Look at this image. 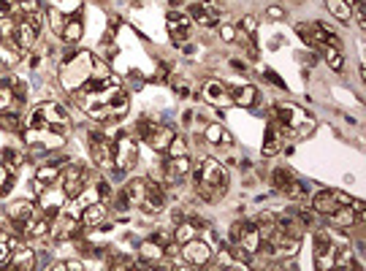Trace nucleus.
<instances>
[{
    "mask_svg": "<svg viewBox=\"0 0 366 271\" xmlns=\"http://www.w3.org/2000/svg\"><path fill=\"white\" fill-rule=\"evenodd\" d=\"M22 104H25V101H19L14 92H11V87L0 84V114H9V111L22 114Z\"/></svg>",
    "mask_w": 366,
    "mask_h": 271,
    "instance_id": "obj_31",
    "label": "nucleus"
},
{
    "mask_svg": "<svg viewBox=\"0 0 366 271\" xmlns=\"http://www.w3.org/2000/svg\"><path fill=\"white\" fill-rule=\"evenodd\" d=\"M0 84H6V87H11V92H14L19 101H25L28 98V82L22 79V76H16L14 71H9V74L0 79Z\"/></svg>",
    "mask_w": 366,
    "mask_h": 271,
    "instance_id": "obj_34",
    "label": "nucleus"
},
{
    "mask_svg": "<svg viewBox=\"0 0 366 271\" xmlns=\"http://www.w3.org/2000/svg\"><path fill=\"white\" fill-rule=\"evenodd\" d=\"M326 9H328V14L339 19L342 25H348L353 16V0H326Z\"/></svg>",
    "mask_w": 366,
    "mask_h": 271,
    "instance_id": "obj_29",
    "label": "nucleus"
},
{
    "mask_svg": "<svg viewBox=\"0 0 366 271\" xmlns=\"http://www.w3.org/2000/svg\"><path fill=\"white\" fill-rule=\"evenodd\" d=\"M38 263H35V253H33L30 247H16L11 258H9V263H6V269L9 271H30L35 269Z\"/></svg>",
    "mask_w": 366,
    "mask_h": 271,
    "instance_id": "obj_24",
    "label": "nucleus"
},
{
    "mask_svg": "<svg viewBox=\"0 0 366 271\" xmlns=\"http://www.w3.org/2000/svg\"><path fill=\"white\" fill-rule=\"evenodd\" d=\"M11 187H14V171L0 160V196H6Z\"/></svg>",
    "mask_w": 366,
    "mask_h": 271,
    "instance_id": "obj_40",
    "label": "nucleus"
},
{
    "mask_svg": "<svg viewBox=\"0 0 366 271\" xmlns=\"http://www.w3.org/2000/svg\"><path fill=\"white\" fill-rule=\"evenodd\" d=\"M3 16H6V11H3V9H0V19H3Z\"/></svg>",
    "mask_w": 366,
    "mask_h": 271,
    "instance_id": "obj_54",
    "label": "nucleus"
},
{
    "mask_svg": "<svg viewBox=\"0 0 366 271\" xmlns=\"http://www.w3.org/2000/svg\"><path fill=\"white\" fill-rule=\"evenodd\" d=\"M84 114L98 122H117L131 111V95L122 82L111 74L104 82H87L79 92H74Z\"/></svg>",
    "mask_w": 366,
    "mask_h": 271,
    "instance_id": "obj_2",
    "label": "nucleus"
},
{
    "mask_svg": "<svg viewBox=\"0 0 366 271\" xmlns=\"http://www.w3.org/2000/svg\"><path fill=\"white\" fill-rule=\"evenodd\" d=\"M35 214H38V204H35V201H28V198H22V201H11V204L6 206V217H9L16 228H22L25 223H30Z\"/></svg>",
    "mask_w": 366,
    "mask_h": 271,
    "instance_id": "obj_19",
    "label": "nucleus"
},
{
    "mask_svg": "<svg viewBox=\"0 0 366 271\" xmlns=\"http://www.w3.org/2000/svg\"><path fill=\"white\" fill-rule=\"evenodd\" d=\"M0 128H6V131H11V133H19V131H22V114H14V111L0 114Z\"/></svg>",
    "mask_w": 366,
    "mask_h": 271,
    "instance_id": "obj_39",
    "label": "nucleus"
},
{
    "mask_svg": "<svg viewBox=\"0 0 366 271\" xmlns=\"http://www.w3.org/2000/svg\"><path fill=\"white\" fill-rule=\"evenodd\" d=\"M231 68H233V71H239V74H242V71H244V62H242V60H231Z\"/></svg>",
    "mask_w": 366,
    "mask_h": 271,
    "instance_id": "obj_52",
    "label": "nucleus"
},
{
    "mask_svg": "<svg viewBox=\"0 0 366 271\" xmlns=\"http://www.w3.org/2000/svg\"><path fill=\"white\" fill-rule=\"evenodd\" d=\"M299 250H301V239H299V236H290V233L279 231V228H277L274 233L263 241V247H260V253H266L269 258H282V260H285V258H293Z\"/></svg>",
    "mask_w": 366,
    "mask_h": 271,
    "instance_id": "obj_9",
    "label": "nucleus"
},
{
    "mask_svg": "<svg viewBox=\"0 0 366 271\" xmlns=\"http://www.w3.org/2000/svg\"><path fill=\"white\" fill-rule=\"evenodd\" d=\"M328 226H334L336 231H350V228L355 226H364V220L355 214V209H353V201L350 204H345V206H339V209H334L328 217Z\"/></svg>",
    "mask_w": 366,
    "mask_h": 271,
    "instance_id": "obj_21",
    "label": "nucleus"
},
{
    "mask_svg": "<svg viewBox=\"0 0 366 271\" xmlns=\"http://www.w3.org/2000/svg\"><path fill=\"white\" fill-rule=\"evenodd\" d=\"M92 57L90 52H84V49H74V52H68L65 55V60L60 62V84L62 90L68 92H79L87 82H90L92 76Z\"/></svg>",
    "mask_w": 366,
    "mask_h": 271,
    "instance_id": "obj_5",
    "label": "nucleus"
},
{
    "mask_svg": "<svg viewBox=\"0 0 366 271\" xmlns=\"http://www.w3.org/2000/svg\"><path fill=\"white\" fill-rule=\"evenodd\" d=\"M25 144L35 155H55L65 147L68 136H71V117L60 104L46 101V104L33 106L25 120Z\"/></svg>",
    "mask_w": 366,
    "mask_h": 271,
    "instance_id": "obj_1",
    "label": "nucleus"
},
{
    "mask_svg": "<svg viewBox=\"0 0 366 271\" xmlns=\"http://www.w3.org/2000/svg\"><path fill=\"white\" fill-rule=\"evenodd\" d=\"M231 104L239 109H253L258 104V87L255 84H242V87H231Z\"/></svg>",
    "mask_w": 366,
    "mask_h": 271,
    "instance_id": "obj_27",
    "label": "nucleus"
},
{
    "mask_svg": "<svg viewBox=\"0 0 366 271\" xmlns=\"http://www.w3.org/2000/svg\"><path fill=\"white\" fill-rule=\"evenodd\" d=\"M353 198L345 196L342 190H318L315 196H312V209L318 211L321 217H328L334 209L339 206H345V204H350Z\"/></svg>",
    "mask_w": 366,
    "mask_h": 271,
    "instance_id": "obj_13",
    "label": "nucleus"
},
{
    "mask_svg": "<svg viewBox=\"0 0 366 271\" xmlns=\"http://www.w3.org/2000/svg\"><path fill=\"white\" fill-rule=\"evenodd\" d=\"M111 76V65L104 60H95L92 62V76H90V82H104V79H109Z\"/></svg>",
    "mask_w": 366,
    "mask_h": 271,
    "instance_id": "obj_42",
    "label": "nucleus"
},
{
    "mask_svg": "<svg viewBox=\"0 0 366 271\" xmlns=\"http://www.w3.org/2000/svg\"><path fill=\"white\" fill-rule=\"evenodd\" d=\"M290 177H293V174H290L288 168H274V171H272V184H274L277 193H279V187H282V184H285Z\"/></svg>",
    "mask_w": 366,
    "mask_h": 271,
    "instance_id": "obj_46",
    "label": "nucleus"
},
{
    "mask_svg": "<svg viewBox=\"0 0 366 271\" xmlns=\"http://www.w3.org/2000/svg\"><path fill=\"white\" fill-rule=\"evenodd\" d=\"M239 31H242L244 35H250V38H253V35L258 33V19H255L253 14H247L242 19V25H239Z\"/></svg>",
    "mask_w": 366,
    "mask_h": 271,
    "instance_id": "obj_45",
    "label": "nucleus"
},
{
    "mask_svg": "<svg viewBox=\"0 0 366 271\" xmlns=\"http://www.w3.org/2000/svg\"><path fill=\"white\" fill-rule=\"evenodd\" d=\"M6 166L11 168V171H16L19 166H25V160H28V155L25 152H19V150H11V147H6L3 150V157H0Z\"/></svg>",
    "mask_w": 366,
    "mask_h": 271,
    "instance_id": "obj_37",
    "label": "nucleus"
},
{
    "mask_svg": "<svg viewBox=\"0 0 366 271\" xmlns=\"http://www.w3.org/2000/svg\"><path fill=\"white\" fill-rule=\"evenodd\" d=\"M109 209L104 201H92V204H84L82 211H79V223H82V231H95V228L106 226Z\"/></svg>",
    "mask_w": 366,
    "mask_h": 271,
    "instance_id": "obj_16",
    "label": "nucleus"
},
{
    "mask_svg": "<svg viewBox=\"0 0 366 271\" xmlns=\"http://www.w3.org/2000/svg\"><path fill=\"white\" fill-rule=\"evenodd\" d=\"M345 239H334L331 233L326 231H318L315 233V269H334V255L336 247L342 244Z\"/></svg>",
    "mask_w": 366,
    "mask_h": 271,
    "instance_id": "obj_10",
    "label": "nucleus"
},
{
    "mask_svg": "<svg viewBox=\"0 0 366 271\" xmlns=\"http://www.w3.org/2000/svg\"><path fill=\"white\" fill-rule=\"evenodd\" d=\"M38 62H41V57H38V55H33V57H30V68H38Z\"/></svg>",
    "mask_w": 366,
    "mask_h": 271,
    "instance_id": "obj_53",
    "label": "nucleus"
},
{
    "mask_svg": "<svg viewBox=\"0 0 366 271\" xmlns=\"http://www.w3.org/2000/svg\"><path fill=\"white\" fill-rule=\"evenodd\" d=\"M90 174H92V171H87V168L82 166V163H77V160H65V166H62V171H60V179H57V184L62 187V193L74 201V198L82 196V190H84V187L92 182Z\"/></svg>",
    "mask_w": 366,
    "mask_h": 271,
    "instance_id": "obj_7",
    "label": "nucleus"
},
{
    "mask_svg": "<svg viewBox=\"0 0 366 271\" xmlns=\"http://www.w3.org/2000/svg\"><path fill=\"white\" fill-rule=\"evenodd\" d=\"M166 209V190L157 184V182H147V190H144V198H141V204H138V211L141 214H160V211Z\"/></svg>",
    "mask_w": 366,
    "mask_h": 271,
    "instance_id": "obj_17",
    "label": "nucleus"
},
{
    "mask_svg": "<svg viewBox=\"0 0 366 271\" xmlns=\"http://www.w3.org/2000/svg\"><path fill=\"white\" fill-rule=\"evenodd\" d=\"M62 166H65V160H62V157L44 160L41 166L35 168V177H33V190H35V193H44V187H55L57 179H60Z\"/></svg>",
    "mask_w": 366,
    "mask_h": 271,
    "instance_id": "obj_11",
    "label": "nucleus"
},
{
    "mask_svg": "<svg viewBox=\"0 0 366 271\" xmlns=\"http://www.w3.org/2000/svg\"><path fill=\"white\" fill-rule=\"evenodd\" d=\"M266 14L272 16V19H282V14H285V11H282L279 6H269V11H266Z\"/></svg>",
    "mask_w": 366,
    "mask_h": 271,
    "instance_id": "obj_50",
    "label": "nucleus"
},
{
    "mask_svg": "<svg viewBox=\"0 0 366 271\" xmlns=\"http://www.w3.org/2000/svg\"><path fill=\"white\" fill-rule=\"evenodd\" d=\"M150 239L157 241L160 247H168V244H174V228H157Z\"/></svg>",
    "mask_w": 366,
    "mask_h": 271,
    "instance_id": "obj_43",
    "label": "nucleus"
},
{
    "mask_svg": "<svg viewBox=\"0 0 366 271\" xmlns=\"http://www.w3.org/2000/svg\"><path fill=\"white\" fill-rule=\"evenodd\" d=\"M355 3H366V0H355Z\"/></svg>",
    "mask_w": 366,
    "mask_h": 271,
    "instance_id": "obj_55",
    "label": "nucleus"
},
{
    "mask_svg": "<svg viewBox=\"0 0 366 271\" xmlns=\"http://www.w3.org/2000/svg\"><path fill=\"white\" fill-rule=\"evenodd\" d=\"M204 98L214 106H228L231 104V87L223 82H206L204 84Z\"/></svg>",
    "mask_w": 366,
    "mask_h": 271,
    "instance_id": "obj_28",
    "label": "nucleus"
},
{
    "mask_svg": "<svg viewBox=\"0 0 366 271\" xmlns=\"http://www.w3.org/2000/svg\"><path fill=\"white\" fill-rule=\"evenodd\" d=\"M46 19H49V28H52V33H55V35H62L68 16L60 14V11H55V9H46Z\"/></svg>",
    "mask_w": 366,
    "mask_h": 271,
    "instance_id": "obj_38",
    "label": "nucleus"
},
{
    "mask_svg": "<svg viewBox=\"0 0 366 271\" xmlns=\"http://www.w3.org/2000/svg\"><path fill=\"white\" fill-rule=\"evenodd\" d=\"M111 150H114V177H128L138 163V138L128 131L117 133V138L111 141Z\"/></svg>",
    "mask_w": 366,
    "mask_h": 271,
    "instance_id": "obj_6",
    "label": "nucleus"
},
{
    "mask_svg": "<svg viewBox=\"0 0 366 271\" xmlns=\"http://www.w3.org/2000/svg\"><path fill=\"white\" fill-rule=\"evenodd\" d=\"M84 266L79 263V260H65V271H82Z\"/></svg>",
    "mask_w": 366,
    "mask_h": 271,
    "instance_id": "obj_51",
    "label": "nucleus"
},
{
    "mask_svg": "<svg viewBox=\"0 0 366 271\" xmlns=\"http://www.w3.org/2000/svg\"><path fill=\"white\" fill-rule=\"evenodd\" d=\"M282 144H285V138L279 133L277 122L272 120L269 122V128H266V136H263V147H260L263 157H274V155H279V152H282Z\"/></svg>",
    "mask_w": 366,
    "mask_h": 271,
    "instance_id": "obj_25",
    "label": "nucleus"
},
{
    "mask_svg": "<svg viewBox=\"0 0 366 271\" xmlns=\"http://www.w3.org/2000/svg\"><path fill=\"white\" fill-rule=\"evenodd\" d=\"M321 52H323V57H326V65H328L331 71H336V74H342V71H345V57H342V49L323 44Z\"/></svg>",
    "mask_w": 366,
    "mask_h": 271,
    "instance_id": "obj_33",
    "label": "nucleus"
},
{
    "mask_svg": "<svg viewBox=\"0 0 366 271\" xmlns=\"http://www.w3.org/2000/svg\"><path fill=\"white\" fill-rule=\"evenodd\" d=\"M49 231H52V217H46V214H35L30 223L19 228V233L25 239H44V236H49Z\"/></svg>",
    "mask_w": 366,
    "mask_h": 271,
    "instance_id": "obj_23",
    "label": "nucleus"
},
{
    "mask_svg": "<svg viewBox=\"0 0 366 271\" xmlns=\"http://www.w3.org/2000/svg\"><path fill=\"white\" fill-rule=\"evenodd\" d=\"M266 79H269L272 84H277V87H282V90H285V82H282V79H279L274 71H266Z\"/></svg>",
    "mask_w": 366,
    "mask_h": 271,
    "instance_id": "obj_49",
    "label": "nucleus"
},
{
    "mask_svg": "<svg viewBox=\"0 0 366 271\" xmlns=\"http://www.w3.org/2000/svg\"><path fill=\"white\" fill-rule=\"evenodd\" d=\"M82 0H49V9H55V11H60L65 16H79L82 14Z\"/></svg>",
    "mask_w": 366,
    "mask_h": 271,
    "instance_id": "obj_36",
    "label": "nucleus"
},
{
    "mask_svg": "<svg viewBox=\"0 0 366 271\" xmlns=\"http://www.w3.org/2000/svg\"><path fill=\"white\" fill-rule=\"evenodd\" d=\"M233 247H236V253H242L244 258H253L260 253V247H263V239H260L258 228L255 223H242V231H239V236L233 241Z\"/></svg>",
    "mask_w": 366,
    "mask_h": 271,
    "instance_id": "obj_12",
    "label": "nucleus"
},
{
    "mask_svg": "<svg viewBox=\"0 0 366 271\" xmlns=\"http://www.w3.org/2000/svg\"><path fill=\"white\" fill-rule=\"evenodd\" d=\"M315 217H318V211H315V209H299V214H296V220H299L304 228L318 226V220H315Z\"/></svg>",
    "mask_w": 366,
    "mask_h": 271,
    "instance_id": "obj_44",
    "label": "nucleus"
},
{
    "mask_svg": "<svg viewBox=\"0 0 366 271\" xmlns=\"http://www.w3.org/2000/svg\"><path fill=\"white\" fill-rule=\"evenodd\" d=\"M217 33H220V38H223L226 44H233V41H236V28L228 25V22H223V25L217 28Z\"/></svg>",
    "mask_w": 366,
    "mask_h": 271,
    "instance_id": "obj_47",
    "label": "nucleus"
},
{
    "mask_svg": "<svg viewBox=\"0 0 366 271\" xmlns=\"http://www.w3.org/2000/svg\"><path fill=\"white\" fill-rule=\"evenodd\" d=\"M182 155H187V141H184L182 136L177 133V136H174V141L168 144L166 157H182Z\"/></svg>",
    "mask_w": 366,
    "mask_h": 271,
    "instance_id": "obj_41",
    "label": "nucleus"
},
{
    "mask_svg": "<svg viewBox=\"0 0 366 271\" xmlns=\"http://www.w3.org/2000/svg\"><path fill=\"white\" fill-rule=\"evenodd\" d=\"M204 138L209 141V144H226V147H231L233 144V136L223 128V125H217V122H212V125H206V131H204Z\"/></svg>",
    "mask_w": 366,
    "mask_h": 271,
    "instance_id": "obj_32",
    "label": "nucleus"
},
{
    "mask_svg": "<svg viewBox=\"0 0 366 271\" xmlns=\"http://www.w3.org/2000/svg\"><path fill=\"white\" fill-rule=\"evenodd\" d=\"M166 28L171 33V38L177 41V44H182L190 38V33H193V19L187 14H179V11H171L166 16Z\"/></svg>",
    "mask_w": 366,
    "mask_h": 271,
    "instance_id": "obj_22",
    "label": "nucleus"
},
{
    "mask_svg": "<svg viewBox=\"0 0 366 271\" xmlns=\"http://www.w3.org/2000/svg\"><path fill=\"white\" fill-rule=\"evenodd\" d=\"M350 19H355V22H358V28H364V25H366L364 3H355V6H353V16H350Z\"/></svg>",
    "mask_w": 366,
    "mask_h": 271,
    "instance_id": "obj_48",
    "label": "nucleus"
},
{
    "mask_svg": "<svg viewBox=\"0 0 366 271\" xmlns=\"http://www.w3.org/2000/svg\"><path fill=\"white\" fill-rule=\"evenodd\" d=\"M0 68H3V65H0Z\"/></svg>",
    "mask_w": 366,
    "mask_h": 271,
    "instance_id": "obj_56",
    "label": "nucleus"
},
{
    "mask_svg": "<svg viewBox=\"0 0 366 271\" xmlns=\"http://www.w3.org/2000/svg\"><path fill=\"white\" fill-rule=\"evenodd\" d=\"M187 16L193 19V25L214 28V25H217V19H220V9H217V3H212V0H196V3L190 6Z\"/></svg>",
    "mask_w": 366,
    "mask_h": 271,
    "instance_id": "obj_18",
    "label": "nucleus"
},
{
    "mask_svg": "<svg viewBox=\"0 0 366 271\" xmlns=\"http://www.w3.org/2000/svg\"><path fill=\"white\" fill-rule=\"evenodd\" d=\"M163 258H166V247H160L157 241L152 239L138 241V260H141L144 266H155V263L163 260Z\"/></svg>",
    "mask_w": 366,
    "mask_h": 271,
    "instance_id": "obj_26",
    "label": "nucleus"
},
{
    "mask_svg": "<svg viewBox=\"0 0 366 271\" xmlns=\"http://www.w3.org/2000/svg\"><path fill=\"white\" fill-rule=\"evenodd\" d=\"M190 174H193V184H196V193H199L201 201L217 204V201L226 198L231 177L223 163H217L214 157H201Z\"/></svg>",
    "mask_w": 366,
    "mask_h": 271,
    "instance_id": "obj_3",
    "label": "nucleus"
},
{
    "mask_svg": "<svg viewBox=\"0 0 366 271\" xmlns=\"http://www.w3.org/2000/svg\"><path fill=\"white\" fill-rule=\"evenodd\" d=\"M82 35H84V22H82V16H68V22H65V31H62V41L65 44H79L82 41Z\"/></svg>",
    "mask_w": 366,
    "mask_h": 271,
    "instance_id": "obj_30",
    "label": "nucleus"
},
{
    "mask_svg": "<svg viewBox=\"0 0 366 271\" xmlns=\"http://www.w3.org/2000/svg\"><path fill=\"white\" fill-rule=\"evenodd\" d=\"M163 179L166 184H179V182L187 179V174L193 171V160H190V155H182V157H166L163 160Z\"/></svg>",
    "mask_w": 366,
    "mask_h": 271,
    "instance_id": "obj_14",
    "label": "nucleus"
},
{
    "mask_svg": "<svg viewBox=\"0 0 366 271\" xmlns=\"http://www.w3.org/2000/svg\"><path fill=\"white\" fill-rule=\"evenodd\" d=\"M179 250H182V258L190 263V266H206V263L212 260V253H214L212 247L201 239V236H196V239L179 244Z\"/></svg>",
    "mask_w": 366,
    "mask_h": 271,
    "instance_id": "obj_15",
    "label": "nucleus"
},
{
    "mask_svg": "<svg viewBox=\"0 0 366 271\" xmlns=\"http://www.w3.org/2000/svg\"><path fill=\"white\" fill-rule=\"evenodd\" d=\"M279 193L285 198H290V201H304L306 198V184L304 182H299L296 177H290L282 187H279Z\"/></svg>",
    "mask_w": 366,
    "mask_h": 271,
    "instance_id": "obj_35",
    "label": "nucleus"
},
{
    "mask_svg": "<svg viewBox=\"0 0 366 271\" xmlns=\"http://www.w3.org/2000/svg\"><path fill=\"white\" fill-rule=\"evenodd\" d=\"M174 136H177V131L171 128V125H157V122H152V128L147 131V136L141 138L147 147H152L155 152H163L166 155L168 144L174 141Z\"/></svg>",
    "mask_w": 366,
    "mask_h": 271,
    "instance_id": "obj_20",
    "label": "nucleus"
},
{
    "mask_svg": "<svg viewBox=\"0 0 366 271\" xmlns=\"http://www.w3.org/2000/svg\"><path fill=\"white\" fill-rule=\"evenodd\" d=\"M87 144H90V157L92 163L98 166V171L111 174L114 171V150H111V138L101 131H92L87 136Z\"/></svg>",
    "mask_w": 366,
    "mask_h": 271,
    "instance_id": "obj_8",
    "label": "nucleus"
},
{
    "mask_svg": "<svg viewBox=\"0 0 366 271\" xmlns=\"http://www.w3.org/2000/svg\"><path fill=\"white\" fill-rule=\"evenodd\" d=\"M274 122L277 128H279V133H282V138H304V136H309L318 128L315 117L296 104H277Z\"/></svg>",
    "mask_w": 366,
    "mask_h": 271,
    "instance_id": "obj_4",
    "label": "nucleus"
}]
</instances>
